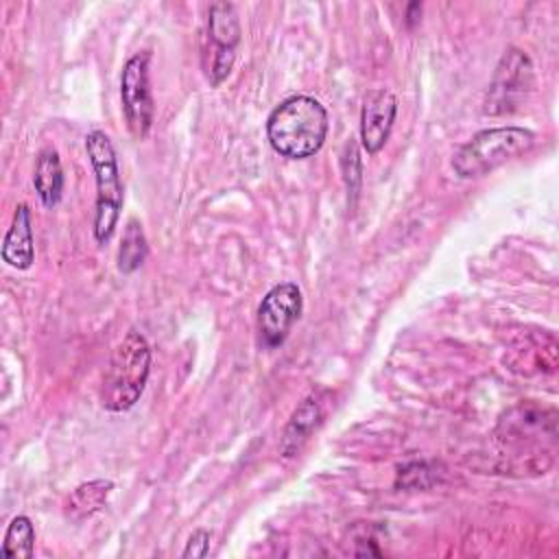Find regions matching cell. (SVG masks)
Here are the masks:
<instances>
[{
  "label": "cell",
  "mask_w": 559,
  "mask_h": 559,
  "mask_svg": "<svg viewBox=\"0 0 559 559\" xmlns=\"http://www.w3.org/2000/svg\"><path fill=\"white\" fill-rule=\"evenodd\" d=\"M555 411L535 404H518L500 419L496 441L500 456L513 472L544 474L552 465L557 443Z\"/></svg>",
  "instance_id": "obj_1"
},
{
  "label": "cell",
  "mask_w": 559,
  "mask_h": 559,
  "mask_svg": "<svg viewBox=\"0 0 559 559\" xmlns=\"http://www.w3.org/2000/svg\"><path fill=\"white\" fill-rule=\"evenodd\" d=\"M325 107L306 94L284 98L266 118V140L288 159H306L321 151L328 138Z\"/></svg>",
  "instance_id": "obj_2"
},
{
  "label": "cell",
  "mask_w": 559,
  "mask_h": 559,
  "mask_svg": "<svg viewBox=\"0 0 559 559\" xmlns=\"http://www.w3.org/2000/svg\"><path fill=\"white\" fill-rule=\"evenodd\" d=\"M151 373V347L138 330H129L116 345L100 384L105 411L124 413L142 397Z\"/></svg>",
  "instance_id": "obj_3"
},
{
  "label": "cell",
  "mask_w": 559,
  "mask_h": 559,
  "mask_svg": "<svg viewBox=\"0 0 559 559\" xmlns=\"http://www.w3.org/2000/svg\"><path fill=\"white\" fill-rule=\"evenodd\" d=\"M535 144L524 127H491L474 133L452 157V170L461 179H478L520 157Z\"/></svg>",
  "instance_id": "obj_4"
},
{
  "label": "cell",
  "mask_w": 559,
  "mask_h": 559,
  "mask_svg": "<svg viewBox=\"0 0 559 559\" xmlns=\"http://www.w3.org/2000/svg\"><path fill=\"white\" fill-rule=\"evenodd\" d=\"M85 151L96 179V210H94V238L105 245L118 225L122 210V183L116 162V151L105 131H90L85 135Z\"/></svg>",
  "instance_id": "obj_5"
},
{
  "label": "cell",
  "mask_w": 559,
  "mask_h": 559,
  "mask_svg": "<svg viewBox=\"0 0 559 559\" xmlns=\"http://www.w3.org/2000/svg\"><path fill=\"white\" fill-rule=\"evenodd\" d=\"M240 44V22L231 2H214L207 11V28L203 41V72L212 87H218L231 72L236 48Z\"/></svg>",
  "instance_id": "obj_6"
},
{
  "label": "cell",
  "mask_w": 559,
  "mask_h": 559,
  "mask_svg": "<svg viewBox=\"0 0 559 559\" xmlns=\"http://www.w3.org/2000/svg\"><path fill=\"white\" fill-rule=\"evenodd\" d=\"M533 87V63L526 52L520 48H509L489 81L483 114L487 116H504L520 107V103L528 96Z\"/></svg>",
  "instance_id": "obj_7"
},
{
  "label": "cell",
  "mask_w": 559,
  "mask_h": 559,
  "mask_svg": "<svg viewBox=\"0 0 559 559\" xmlns=\"http://www.w3.org/2000/svg\"><path fill=\"white\" fill-rule=\"evenodd\" d=\"M148 52H135L122 66L120 74V103L127 129L135 140H144L153 127L155 103L148 79Z\"/></svg>",
  "instance_id": "obj_8"
},
{
  "label": "cell",
  "mask_w": 559,
  "mask_h": 559,
  "mask_svg": "<svg viewBox=\"0 0 559 559\" xmlns=\"http://www.w3.org/2000/svg\"><path fill=\"white\" fill-rule=\"evenodd\" d=\"M304 308L301 288L295 282L275 284L258 306V332L264 347H277L286 341Z\"/></svg>",
  "instance_id": "obj_9"
},
{
  "label": "cell",
  "mask_w": 559,
  "mask_h": 559,
  "mask_svg": "<svg viewBox=\"0 0 559 559\" xmlns=\"http://www.w3.org/2000/svg\"><path fill=\"white\" fill-rule=\"evenodd\" d=\"M397 114V98L391 90H369L360 109V144L369 155H376L389 140Z\"/></svg>",
  "instance_id": "obj_10"
},
{
  "label": "cell",
  "mask_w": 559,
  "mask_h": 559,
  "mask_svg": "<svg viewBox=\"0 0 559 559\" xmlns=\"http://www.w3.org/2000/svg\"><path fill=\"white\" fill-rule=\"evenodd\" d=\"M323 395H325V391H312L293 411V415L282 432V439H280V454L284 459L297 456L304 450V445L308 443V439L312 437V432L321 426V421L325 417Z\"/></svg>",
  "instance_id": "obj_11"
},
{
  "label": "cell",
  "mask_w": 559,
  "mask_h": 559,
  "mask_svg": "<svg viewBox=\"0 0 559 559\" xmlns=\"http://www.w3.org/2000/svg\"><path fill=\"white\" fill-rule=\"evenodd\" d=\"M2 260L17 271H26L35 260L33 216L26 203H20L13 212L11 227L7 229L2 240Z\"/></svg>",
  "instance_id": "obj_12"
},
{
  "label": "cell",
  "mask_w": 559,
  "mask_h": 559,
  "mask_svg": "<svg viewBox=\"0 0 559 559\" xmlns=\"http://www.w3.org/2000/svg\"><path fill=\"white\" fill-rule=\"evenodd\" d=\"M114 491V483L107 480V478H96V480H87V483H81L70 496H68V502H66V518L72 520V522H83L87 518H92L94 513H98L109 496Z\"/></svg>",
  "instance_id": "obj_13"
},
{
  "label": "cell",
  "mask_w": 559,
  "mask_h": 559,
  "mask_svg": "<svg viewBox=\"0 0 559 559\" xmlns=\"http://www.w3.org/2000/svg\"><path fill=\"white\" fill-rule=\"evenodd\" d=\"M33 186L39 197V201L46 207H55L61 201L63 194V168L59 153L55 148H44L37 157L35 173H33Z\"/></svg>",
  "instance_id": "obj_14"
},
{
  "label": "cell",
  "mask_w": 559,
  "mask_h": 559,
  "mask_svg": "<svg viewBox=\"0 0 559 559\" xmlns=\"http://www.w3.org/2000/svg\"><path fill=\"white\" fill-rule=\"evenodd\" d=\"M35 552V526L31 518L15 515L7 531L0 546L2 559H31Z\"/></svg>",
  "instance_id": "obj_15"
},
{
  "label": "cell",
  "mask_w": 559,
  "mask_h": 559,
  "mask_svg": "<svg viewBox=\"0 0 559 559\" xmlns=\"http://www.w3.org/2000/svg\"><path fill=\"white\" fill-rule=\"evenodd\" d=\"M146 253H148V245H146L144 229L135 218H129L118 247V271L124 275L138 271L144 264Z\"/></svg>",
  "instance_id": "obj_16"
},
{
  "label": "cell",
  "mask_w": 559,
  "mask_h": 559,
  "mask_svg": "<svg viewBox=\"0 0 559 559\" xmlns=\"http://www.w3.org/2000/svg\"><path fill=\"white\" fill-rule=\"evenodd\" d=\"M437 480L432 467L428 463H408L404 467H400L397 472V487H408V489H417V487H428Z\"/></svg>",
  "instance_id": "obj_17"
},
{
  "label": "cell",
  "mask_w": 559,
  "mask_h": 559,
  "mask_svg": "<svg viewBox=\"0 0 559 559\" xmlns=\"http://www.w3.org/2000/svg\"><path fill=\"white\" fill-rule=\"evenodd\" d=\"M210 542H212V533L207 528H197L192 531V535L186 542V548L181 552L183 559H201L207 557L210 552Z\"/></svg>",
  "instance_id": "obj_18"
}]
</instances>
